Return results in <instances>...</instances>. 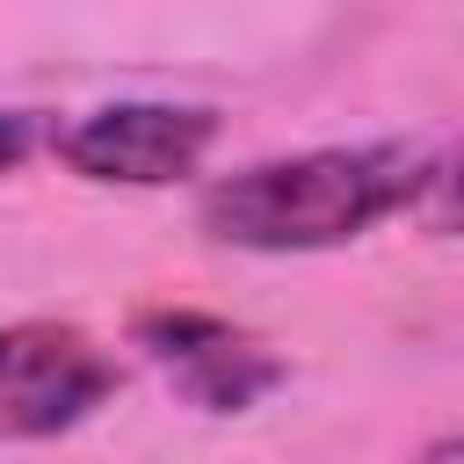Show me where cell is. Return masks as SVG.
I'll return each mask as SVG.
<instances>
[{"mask_svg":"<svg viewBox=\"0 0 464 464\" xmlns=\"http://www.w3.org/2000/svg\"><path fill=\"white\" fill-rule=\"evenodd\" d=\"M435 181L428 152L406 145H326L290 160H254L203 188V232L254 254H312L370 232Z\"/></svg>","mask_w":464,"mask_h":464,"instance_id":"cell-1","label":"cell"},{"mask_svg":"<svg viewBox=\"0 0 464 464\" xmlns=\"http://www.w3.org/2000/svg\"><path fill=\"white\" fill-rule=\"evenodd\" d=\"M123 384L116 355L58 319L0 326V442H44L80 428Z\"/></svg>","mask_w":464,"mask_h":464,"instance_id":"cell-2","label":"cell"},{"mask_svg":"<svg viewBox=\"0 0 464 464\" xmlns=\"http://www.w3.org/2000/svg\"><path fill=\"white\" fill-rule=\"evenodd\" d=\"M210 138H218V116L196 102H109V109H87L80 123H65L51 145L87 181L167 188V181L196 174Z\"/></svg>","mask_w":464,"mask_h":464,"instance_id":"cell-3","label":"cell"},{"mask_svg":"<svg viewBox=\"0 0 464 464\" xmlns=\"http://www.w3.org/2000/svg\"><path fill=\"white\" fill-rule=\"evenodd\" d=\"M138 348L203 413H246L254 399H268L283 384V355H268L254 334H239L232 319H210V312H145Z\"/></svg>","mask_w":464,"mask_h":464,"instance_id":"cell-4","label":"cell"},{"mask_svg":"<svg viewBox=\"0 0 464 464\" xmlns=\"http://www.w3.org/2000/svg\"><path fill=\"white\" fill-rule=\"evenodd\" d=\"M428 218H435V232H464V152L428 181Z\"/></svg>","mask_w":464,"mask_h":464,"instance_id":"cell-5","label":"cell"},{"mask_svg":"<svg viewBox=\"0 0 464 464\" xmlns=\"http://www.w3.org/2000/svg\"><path fill=\"white\" fill-rule=\"evenodd\" d=\"M36 130H44L36 109H0V167H14V160L36 145Z\"/></svg>","mask_w":464,"mask_h":464,"instance_id":"cell-6","label":"cell"},{"mask_svg":"<svg viewBox=\"0 0 464 464\" xmlns=\"http://www.w3.org/2000/svg\"><path fill=\"white\" fill-rule=\"evenodd\" d=\"M420 464H464V435H442V442H428V457Z\"/></svg>","mask_w":464,"mask_h":464,"instance_id":"cell-7","label":"cell"}]
</instances>
